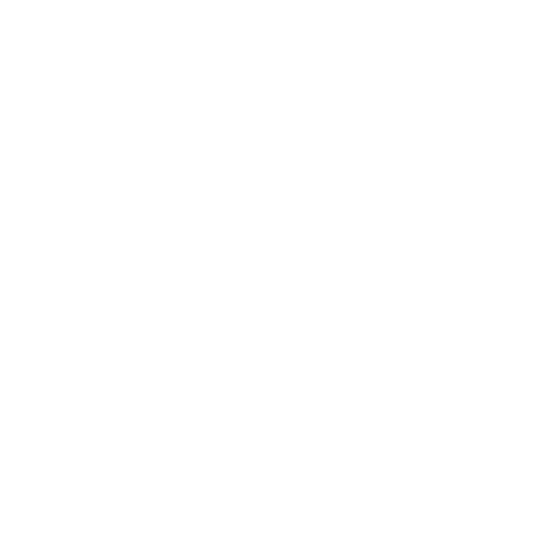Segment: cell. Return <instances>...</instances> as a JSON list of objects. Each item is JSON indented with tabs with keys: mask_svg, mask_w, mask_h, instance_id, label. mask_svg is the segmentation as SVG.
<instances>
[]
</instances>
